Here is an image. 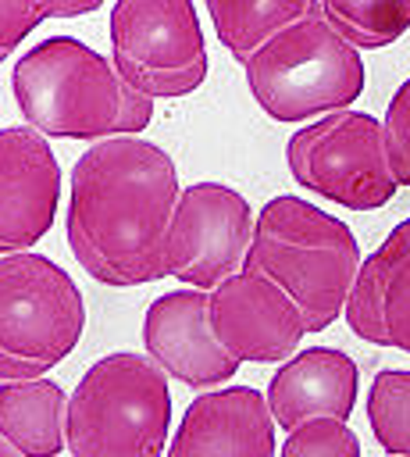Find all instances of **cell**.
Masks as SVG:
<instances>
[{"mask_svg":"<svg viewBox=\"0 0 410 457\" xmlns=\"http://www.w3.org/2000/svg\"><path fill=\"white\" fill-rule=\"evenodd\" d=\"M21 118L53 139L139 136L153 121V100L135 93L93 46L75 36H50L29 46L11 71Z\"/></svg>","mask_w":410,"mask_h":457,"instance_id":"2","label":"cell"},{"mask_svg":"<svg viewBox=\"0 0 410 457\" xmlns=\"http://www.w3.org/2000/svg\"><path fill=\"white\" fill-rule=\"evenodd\" d=\"M0 457H21V453H18V450H14V446H11V443L0 436Z\"/></svg>","mask_w":410,"mask_h":457,"instance_id":"24","label":"cell"},{"mask_svg":"<svg viewBox=\"0 0 410 457\" xmlns=\"http://www.w3.org/2000/svg\"><path fill=\"white\" fill-rule=\"evenodd\" d=\"M321 11L357 50H381L410 29V0H321Z\"/></svg>","mask_w":410,"mask_h":457,"instance_id":"18","label":"cell"},{"mask_svg":"<svg viewBox=\"0 0 410 457\" xmlns=\"http://www.w3.org/2000/svg\"><path fill=\"white\" fill-rule=\"evenodd\" d=\"M111 61L150 100L196 93L207 79V43L193 0H114Z\"/></svg>","mask_w":410,"mask_h":457,"instance_id":"8","label":"cell"},{"mask_svg":"<svg viewBox=\"0 0 410 457\" xmlns=\"http://www.w3.org/2000/svg\"><path fill=\"white\" fill-rule=\"evenodd\" d=\"M381 132H385L389 168H392L396 182L410 189V79L399 82V89L392 93L385 118H381Z\"/></svg>","mask_w":410,"mask_h":457,"instance_id":"21","label":"cell"},{"mask_svg":"<svg viewBox=\"0 0 410 457\" xmlns=\"http://www.w3.org/2000/svg\"><path fill=\"white\" fill-rule=\"evenodd\" d=\"M253 211L246 196L225 182H193L178 193L164 261L168 275L189 289L210 293L235 271H242L253 243Z\"/></svg>","mask_w":410,"mask_h":457,"instance_id":"9","label":"cell"},{"mask_svg":"<svg viewBox=\"0 0 410 457\" xmlns=\"http://www.w3.org/2000/svg\"><path fill=\"white\" fill-rule=\"evenodd\" d=\"M25 4L39 18H78V14H93L107 0H25Z\"/></svg>","mask_w":410,"mask_h":457,"instance_id":"23","label":"cell"},{"mask_svg":"<svg viewBox=\"0 0 410 457\" xmlns=\"http://www.w3.org/2000/svg\"><path fill=\"white\" fill-rule=\"evenodd\" d=\"M360 264V243L346 221L299 196H275L257 214L242 268L278 282L307 332H324L346 311Z\"/></svg>","mask_w":410,"mask_h":457,"instance_id":"3","label":"cell"},{"mask_svg":"<svg viewBox=\"0 0 410 457\" xmlns=\"http://www.w3.org/2000/svg\"><path fill=\"white\" fill-rule=\"evenodd\" d=\"M143 346L164 375L193 389L225 386L239 371V361L210 328V293L203 289L185 286L157 296L143 314Z\"/></svg>","mask_w":410,"mask_h":457,"instance_id":"12","label":"cell"},{"mask_svg":"<svg viewBox=\"0 0 410 457\" xmlns=\"http://www.w3.org/2000/svg\"><path fill=\"white\" fill-rule=\"evenodd\" d=\"M278 457H360V439L339 418H310L285 436Z\"/></svg>","mask_w":410,"mask_h":457,"instance_id":"20","label":"cell"},{"mask_svg":"<svg viewBox=\"0 0 410 457\" xmlns=\"http://www.w3.org/2000/svg\"><path fill=\"white\" fill-rule=\"evenodd\" d=\"M178 193L164 146L139 136L93 143L71 168L64 218L68 246L86 275L118 289L164 278V239Z\"/></svg>","mask_w":410,"mask_h":457,"instance_id":"1","label":"cell"},{"mask_svg":"<svg viewBox=\"0 0 410 457\" xmlns=\"http://www.w3.org/2000/svg\"><path fill=\"white\" fill-rule=\"evenodd\" d=\"M61 200V164L32 125L0 129V257L36 246Z\"/></svg>","mask_w":410,"mask_h":457,"instance_id":"11","label":"cell"},{"mask_svg":"<svg viewBox=\"0 0 410 457\" xmlns=\"http://www.w3.org/2000/svg\"><path fill=\"white\" fill-rule=\"evenodd\" d=\"M71 396L53 378H18L0 386V436L21 457H57L68 450Z\"/></svg>","mask_w":410,"mask_h":457,"instance_id":"16","label":"cell"},{"mask_svg":"<svg viewBox=\"0 0 410 457\" xmlns=\"http://www.w3.org/2000/svg\"><path fill=\"white\" fill-rule=\"evenodd\" d=\"M221 46L246 64L271 36L299 21L317 0H203Z\"/></svg>","mask_w":410,"mask_h":457,"instance_id":"17","label":"cell"},{"mask_svg":"<svg viewBox=\"0 0 410 457\" xmlns=\"http://www.w3.org/2000/svg\"><path fill=\"white\" fill-rule=\"evenodd\" d=\"M242 71L257 107L275 121H307L314 114L324 118L349 111L367 79L360 50L332 29L321 0L299 21L271 36Z\"/></svg>","mask_w":410,"mask_h":457,"instance_id":"5","label":"cell"},{"mask_svg":"<svg viewBox=\"0 0 410 457\" xmlns=\"http://www.w3.org/2000/svg\"><path fill=\"white\" fill-rule=\"evenodd\" d=\"M210 328L239 364H285L307 336L292 296L267 275L246 268L210 289Z\"/></svg>","mask_w":410,"mask_h":457,"instance_id":"10","label":"cell"},{"mask_svg":"<svg viewBox=\"0 0 410 457\" xmlns=\"http://www.w3.org/2000/svg\"><path fill=\"white\" fill-rule=\"evenodd\" d=\"M342 314L364 343L410 353V218L364 257Z\"/></svg>","mask_w":410,"mask_h":457,"instance_id":"14","label":"cell"},{"mask_svg":"<svg viewBox=\"0 0 410 457\" xmlns=\"http://www.w3.org/2000/svg\"><path fill=\"white\" fill-rule=\"evenodd\" d=\"M171 428V389L150 353L118 350L93 361L68 403L71 457H160Z\"/></svg>","mask_w":410,"mask_h":457,"instance_id":"4","label":"cell"},{"mask_svg":"<svg viewBox=\"0 0 410 457\" xmlns=\"http://www.w3.org/2000/svg\"><path fill=\"white\" fill-rule=\"evenodd\" d=\"M164 457H275V418L267 396L250 386L200 393Z\"/></svg>","mask_w":410,"mask_h":457,"instance_id":"13","label":"cell"},{"mask_svg":"<svg viewBox=\"0 0 410 457\" xmlns=\"http://www.w3.org/2000/svg\"><path fill=\"white\" fill-rule=\"evenodd\" d=\"M39 21L43 18L25 0H0V61L11 57Z\"/></svg>","mask_w":410,"mask_h":457,"instance_id":"22","label":"cell"},{"mask_svg":"<svg viewBox=\"0 0 410 457\" xmlns=\"http://www.w3.org/2000/svg\"><path fill=\"white\" fill-rule=\"evenodd\" d=\"M285 164L303 189L349 211H378L399 189L381 121L364 111H335L296 129L285 143Z\"/></svg>","mask_w":410,"mask_h":457,"instance_id":"7","label":"cell"},{"mask_svg":"<svg viewBox=\"0 0 410 457\" xmlns=\"http://www.w3.org/2000/svg\"><path fill=\"white\" fill-rule=\"evenodd\" d=\"M86 303L75 278L43 253L0 257V378H43L82 339Z\"/></svg>","mask_w":410,"mask_h":457,"instance_id":"6","label":"cell"},{"mask_svg":"<svg viewBox=\"0 0 410 457\" xmlns=\"http://www.w3.org/2000/svg\"><path fill=\"white\" fill-rule=\"evenodd\" d=\"M367 421L389 457H410V371L385 368L367 389Z\"/></svg>","mask_w":410,"mask_h":457,"instance_id":"19","label":"cell"},{"mask_svg":"<svg viewBox=\"0 0 410 457\" xmlns=\"http://www.w3.org/2000/svg\"><path fill=\"white\" fill-rule=\"evenodd\" d=\"M360 371L349 353L335 346H307L292 353L267 382V407L278 428L292 432L310 418L346 421L357 403Z\"/></svg>","mask_w":410,"mask_h":457,"instance_id":"15","label":"cell"}]
</instances>
